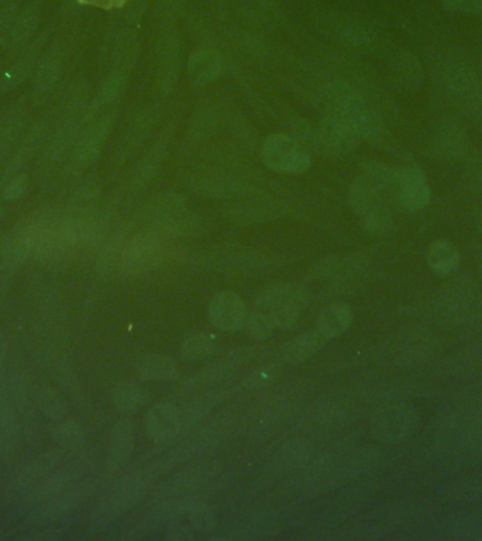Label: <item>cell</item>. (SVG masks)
<instances>
[{
	"instance_id": "6da1fadb",
	"label": "cell",
	"mask_w": 482,
	"mask_h": 541,
	"mask_svg": "<svg viewBox=\"0 0 482 541\" xmlns=\"http://www.w3.org/2000/svg\"><path fill=\"white\" fill-rule=\"evenodd\" d=\"M325 116L346 123L360 136L375 146L389 144V132L384 119L366 96L346 82L326 86L322 95Z\"/></svg>"
},
{
	"instance_id": "7a4b0ae2",
	"label": "cell",
	"mask_w": 482,
	"mask_h": 541,
	"mask_svg": "<svg viewBox=\"0 0 482 541\" xmlns=\"http://www.w3.org/2000/svg\"><path fill=\"white\" fill-rule=\"evenodd\" d=\"M161 475L163 474L154 463L123 477L96 506L89 530L94 533L103 532L117 518L136 508Z\"/></svg>"
},
{
	"instance_id": "3957f363",
	"label": "cell",
	"mask_w": 482,
	"mask_h": 541,
	"mask_svg": "<svg viewBox=\"0 0 482 541\" xmlns=\"http://www.w3.org/2000/svg\"><path fill=\"white\" fill-rule=\"evenodd\" d=\"M236 427V416L230 410H223L215 418L206 420L194 432L184 437V441L172 449L167 456L156 461L161 474L174 470L179 464L189 463L195 458L208 454L226 441Z\"/></svg>"
},
{
	"instance_id": "277c9868",
	"label": "cell",
	"mask_w": 482,
	"mask_h": 541,
	"mask_svg": "<svg viewBox=\"0 0 482 541\" xmlns=\"http://www.w3.org/2000/svg\"><path fill=\"white\" fill-rule=\"evenodd\" d=\"M389 198L370 179L360 175L350 186L349 202L351 209L360 219L363 229L374 237L391 236L395 232V219Z\"/></svg>"
},
{
	"instance_id": "5b68a950",
	"label": "cell",
	"mask_w": 482,
	"mask_h": 541,
	"mask_svg": "<svg viewBox=\"0 0 482 541\" xmlns=\"http://www.w3.org/2000/svg\"><path fill=\"white\" fill-rule=\"evenodd\" d=\"M439 85L461 115L482 123V77L470 65L444 62L439 68Z\"/></svg>"
},
{
	"instance_id": "8992f818",
	"label": "cell",
	"mask_w": 482,
	"mask_h": 541,
	"mask_svg": "<svg viewBox=\"0 0 482 541\" xmlns=\"http://www.w3.org/2000/svg\"><path fill=\"white\" fill-rule=\"evenodd\" d=\"M311 295L304 286L296 284H277L264 289L256 302L254 308L263 313L275 330L291 329L302 313L308 308Z\"/></svg>"
},
{
	"instance_id": "52a82bcc",
	"label": "cell",
	"mask_w": 482,
	"mask_h": 541,
	"mask_svg": "<svg viewBox=\"0 0 482 541\" xmlns=\"http://www.w3.org/2000/svg\"><path fill=\"white\" fill-rule=\"evenodd\" d=\"M370 264L361 254L323 258L313 268L312 278L335 294L353 295L366 284Z\"/></svg>"
},
{
	"instance_id": "ba28073f",
	"label": "cell",
	"mask_w": 482,
	"mask_h": 541,
	"mask_svg": "<svg viewBox=\"0 0 482 541\" xmlns=\"http://www.w3.org/2000/svg\"><path fill=\"white\" fill-rule=\"evenodd\" d=\"M254 358H256V348L253 346L234 348L188 378L179 388V394L189 398V396L199 394L206 389L232 384L233 379L241 371L246 370L253 363Z\"/></svg>"
},
{
	"instance_id": "9c48e42d",
	"label": "cell",
	"mask_w": 482,
	"mask_h": 541,
	"mask_svg": "<svg viewBox=\"0 0 482 541\" xmlns=\"http://www.w3.org/2000/svg\"><path fill=\"white\" fill-rule=\"evenodd\" d=\"M150 230L164 239H185L198 233V216L178 195H167L157 202L150 215Z\"/></svg>"
},
{
	"instance_id": "30bf717a",
	"label": "cell",
	"mask_w": 482,
	"mask_h": 541,
	"mask_svg": "<svg viewBox=\"0 0 482 541\" xmlns=\"http://www.w3.org/2000/svg\"><path fill=\"white\" fill-rule=\"evenodd\" d=\"M164 240L153 230L130 237L123 246L117 271L123 277L132 278L156 270L164 258Z\"/></svg>"
},
{
	"instance_id": "8fae6325",
	"label": "cell",
	"mask_w": 482,
	"mask_h": 541,
	"mask_svg": "<svg viewBox=\"0 0 482 541\" xmlns=\"http://www.w3.org/2000/svg\"><path fill=\"white\" fill-rule=\"evenodd\" d=\"M430 160L440 164H454L466 160L471 153L467 127L456 117H446L436 124L428 140Z\"/></svg>"
},
{
	"instance_id": "7c38bea8",
	"label": "cell",
	"mask_w": 482,
	"mask_h": 541,
	"mask_svg": "<svg viewBox=\"0 0 482 541\" xmlns=\"http://www.w3.org/2000/svg\"><path fill=\"white\" fill-rule=\"evenodd\" d=\"M264 164L277 174L299 175L311 168L306 147L289 134H273L263 144Z\"/></svg>"
},
{
	"instance_id": "4fadbf2b",
	"label": "cell",
	"mask_w": 482,
	"mask_h": 541,
	"mask_svg": "<svg viewBox=\"0 0 482 541\" xmlns=\"http://www.w3.org/2000/svg\"><path fill=\"white\" fill-rule=\"evenodd\" d=\"M302 137V144H311L312 148L332 157H343L353 153L360 144V136L346 123L333 117L325 116L316 129L309 127Z\"/></svg>"
},
{
	"instance_id": "5bb4252c",
	"label": "cell",
	"mask_w": 482,
	"mask_h": 541,
	"mask_svg": "<svg viewBox=\"0 0 482 541\" xmlns=\"http://www.w3.org/2000/svg\"><path fill=\"white\" fill-rule=\"evenodd\" d=\"M416 413L409 406L401 403L382 406L371 420V430L375 439L385 444H399L406 441L415 432Z\"/></svg>"
},
{
	"instance_id": "9a60e30c",
	"label": "cell",
	"mask_w": 482,
	"mask_h": 541,
	"mask_svg": "<svg viewBox=\"0 0 482 541\" xmlns=\"http://www.w3.org/2000/svg\"><path fill=\"white\" fill-rule=\"evenodd\" d=\"M240 387L236 385H223V387L206 389L189 396L187 402L181 406L182 410V439L189 433L201 427L203 423L215 415L220 406L225 405L230 398L237 394Z\"/></svg>"
},
{
	"instance_id": "2e32d148",
	"label": "cell",
	"mask_w": 482,
	"mask_h": 541,
	"mask_svg": "<svg viewBox=\"0 0 482 541\" xmlns=\"http://www.w3.org/2000/svg\"><path fill=\"white\" fill-rule=\"evenodd\" d=\"M439 305L446 309L449 319L468 322L482 310L480 288L468 277L453 279L439 292Z\"/></svg>"
},
{
	"instance_id": "e0dca14e",
	"label": "cell",
	"mask_w": 482,
	"mask_h": 541,
	"mask_svg": "<svg viewBox=\"0 0 482 541\" xmlns=\"http://www.w3.org/2000/svg\"><path fill=\"white\" fill-rule=\"evenodd\" d=\"M148 437L161 447L174 446L182 440V410L174 402H157L144 418Z\"/></svg>"
},
{
	"instance_id": "ac0fdd59",
	"label": "cell",
	"mask_w": 482,
	"mask_h": 541,
	"mask_svg": "<svg viewBox=\"0 0 482 541\" xmlns=\"http://www.w3.org/2000/svg\"><path fill=\"white\" fill-rule=\"evenodd\" d=\"M249 306L239 294L232 291L219 292L210 299L208 319L210 325L222 333H239L246 326Z\"/></svg>"
},
{
	"instance_id": "d6986e66",
	"label": "cell",
	"mask_w": 482,
	"mask_h": 541,
	"mask_svg": "<svg viewBox=\"0 0 482 541\" xmlns=\"http://www.w3.org/2000/svg\"><path fill=\"white\" fill-rule=\"evenodd\" d=\"M202 261L210 270L251 274V272L264 270L268 258L250 248L227 247L213 253H206Z\"/></svg>"
},
{
	"instance_id": "ffe728a7",
	"label": "cell",
	"mask_w": 482,
	"mask_h": 541,
	"mask_svg": "<svg viewBox=\"0 0 482 541\" xmlns=\"http://www.w3.org/2000/svg\"><path fill=\"white\" fill-rule=\"evenodd\" d=\"M44 0H29L20 5L15 19L10 24L8 37H6L5 51L16 53L32 43L33 37L39 30L43 19Z\"/></svg>"
},
{
	"instance_id": "44dd1931",
	"label": "cell",
	"mask_w": 482,
	"mask_h": 541,
	"mask_svg": "<svg viewBox=\"0 0 482 541\" xmlns=\"http://www.w3.org/2000/svg\"><path fill=\"white\" fill-rule=\"evenodd\" d=\"M432 199L428 177L418 165L399 168L398 203L409 212H419Z\"/></svg>"
},
{
	"instance_id": "7402d4cb",
	"label": "cell",
	"mask_w": 482,
	"mask_h": 541,
	"mask_svg": "<svg viewBox=\"0 0 482 541\" xmlns=\"http://www.w3.org/2000/svg\"><path fill=\"white\" fill-rule=\"evenodd\" d=\"M112 117L103 116L96 120L91 127L77 139V144L71 151V165L74 168H85L94 164L101 154L103 144L108 139L110 129H112Z\"/></svg>"
},
{
	"instance_id": "603a6c76",
	"label": "cell",
	"mask_w": 482,
	"mask_h": 541,
	"mask_svg": "<svg viewBox=\"0 0 482 541\" xmlns=\"http://www.w3.org/2000/svg\"><path fill=\"white\" fill-rule=\"evenodd\" d=\"M389 78L398 91L416 93L425 85V68L418 55L411 51H399L392 55L388 65Z\"/></svg>"
},
{
	"instance_id": "cb8c5ba5",
	"label": "cell",
	"mask_w": 482,
	"mask_h": 541,
	"mask_svg": "<svg viewBox=\"0 0 482 541\" xmlns=\"http://www.w3.org/2000/svg\"><path fill=\"white\" fill-rule=\"evenodd\" d=\"M136 444V426L130 416L115 423L110 432L106 464L110 472H119L129 464Z\"/></svg>"
},
{
	"instance_id": "d4e9b609",
	"label": "cell",
	"mask_w": 482,
	"mask_h": 541,
	"mask_svg": "<svg viewBox=\"0 0 482 541\" xmlns=\"http://www.w3.org/2000/svg\"><path fill=\"white\" fill-rule=\"evenodd\" d=\"M64 54L60 47H53L37 61L33 71V95L34 98L43 101L57 88L58 82L63 77Z\"/></svg>"
},
{
	"instance_id": "484cf974",
	"label": "cell",
	"mask_w": 482,
	"mask_h": 541,
	"mask_svg": "<svg viewBox=\"0 0 482 541\" xmlns=\"http://www.w3.org/2000/svg\"><path fill=\"white\" fill-rule=\"evenodd\" d=\"M40 47L41 40L37 39L33 44L30 43L29 46L13 53L15 55L0 75V89L3 92L13 91L26 79L32 77L37 61H39Z\"/></svg>"
},
{
	"instance_id": "4316f807",
	"label": "cell",
	"mask_w": 482,
	"mask_h": 541,
	"mask_svg": "<svg viewBox=\"0 0 482 541\" xmlns=\"http://www.w3.org/2000/svg\"><path fill=\"white\" fill-rule=\"evenodd\" d=\"M340 37L344 43L367 53L384 54L388 48V41L384 33L377 27L368 23L350 22L343 24Z\"/></svg>"
},
{
	"instance_id": "83f0119b",
	"label": "cell",
	"mask_w": 482,
	"mask_h": 541,
	"mask_svg": "<svg viewBox=\"0 0 482 541\" xmlns=\"http://www.w3.org/2000/svg\"><path fill=\"white\" fill-rule=\"evenodd\" d=\"M329 343L318 329L299 334L287 341L278 351V360L284 364H301L318 354Z\"/></svg>"
},
{
	"instance_id": "f1b7e54d",
	"label": "cell",
	"mask_w": 482,
	"mask_h": 541,
	"mask_svg": "<svg viewBox=\"0 0 482 541\" xmlns=\"http://www.w3.org/2000/svg\"><path fill=\"white\" fill-rule=\"evenodd\" d=\"M223 58L212 48H201L189 57L188 79L194 86L212 84L222 75Z\"/></svg>"
},
{
	"instance_id": "f546056e",
	"label": "cell",
	"mask_w": 482,
	"mask_h": 541,
	"mask_svg": "<svg viewBox=\"0 0 482 541\" xmlns=\"http://www.w3.org/2000/svg\"><path fill=\"white\" fill-rule=\"evenodd\" d=\"M46 134V120H39V122L34 123L30 129L26 130L22 140L17 144L13 153L10 154L6 175L24 171V168L27 167L29 161L32 160L33 155L37 153V150H39L41 146H43L44 140H46Z\"/></svg>"
},
{
	"instance_id": "4dcf8cb0",
	"label": "cell",
	"mask_w": 482,
	"mask_h": 541,
	"mask_svg": "<svg viewBox=\"0 0 482 541\" xmlns=\"http://www.w3.org/2000/svg\"><path fill=\"white\" fill-rule=\"evenodd\" d=\"M29 113L23 105H15L0 116V157H8L26 133Z\"/></svg>"
},
{
	"instance_id": "1f68e13d",
	"label": "cell",
	"mask_w": 482,
	"mask_h": 541,
	"mask_svg": "<svg viewBox=\"0 0 482 541\" xmlns=\"http://www.w3.org/2000/svg\"><path fill=\"white\" fill-rule=\"evenodd\" d=\"M134 371L146 381L170 382L179 378L177 363L171 357L158 353L140 354L134 360Z\"/></svg>"
},
{
	"instance_id": "d6a6232c",
	"label": "cell",
	"mask_w": 482,
	"mask_h": 541,
	"mask_svg": "<svg viewBox=\"0 0 482 541\" xmlns=\"http://www.w3.org/2000/svg\"><path fill=\"white\" fill-rule=\"evenodd\" d=\"M354 313L347 303L337 302L327 306L316 320V329L327 341L339 339L353 325Z\"/></svg>"
},
{
	"instance_id": "836d02e7",
	"label": "cell",
	"mask_w": 482,
	"mask_h": 541,
	"mask_svg": "<svg viewBox=\"0 0 482 541\" xmlns=\"http://www.w3.org/2000/svg\"><path fill=\"white\" fill-rule=\"evenodd\" d=\"M426 261L433 274L439 277H450L459 270L461 263V254L459 248L454 246L451 241L439 239L430 244L426 251Z\"/></svg>"
},
{
	"instance_id": "e575fe53",
	"label": "cell",
	"mask_w": 482,
	"mask_h": 541,
	"mask_svg": "<svg viewBox=\"0 0 482 541\" xmlns=\"http://www.w3.org/2000/svg\"><path fill=\"white\" fill-rule=\"evenodd\" d=\"M150 402V395L143 385L134 381L119 382L112 392L113 408L123 416L136 415Z\"/></svg>"
},
{
	"instance_id": "d590c367",
	"label": "cell",
	"mask_w": 482,
	"mask_h": 541,
	"mask_svg": "<svg viewBox=\"0 0 482 541\" xmlns=\"http://www.w3.org/2000/svg\"><path fill=\"white\" fill-rule=\"evenodd\" d=\"M284 213V209H281L277 203L257 202L234 210L232 217L241 225H254V223L274 222L285 216Z\"/></svg>"
},
{
	"instance_id": "8d00e7d4",
	"label": "cell",
	"mask_w": 482,
	"mask_h": 541,
	"mask_svg": "<svg viewBox=\"0 0 482 541\" xmlns=\"http://www.w3.org/2000/svg\"><path fill=\"white\" fill-rule=\"evenodd\" d=\"M363 175L370 179L375 186H378L382 192H385L389 198L398 201L399 168L373 161V163L364 165Z\"/></svg>"
},
{
	"instance_id": "74e56055",
	"label": "cell",
	"mask_w": 482,
	"mask_h": 541,
	"mask_svg": "<svg viewBox=\"0 0 482 541\" xmlns=\"http://www.w3.org/2000/svg\"><path fill=\"white\" fill-rule=\"evenodd\" d=\"M218 348V337L212 333H195L182 341L179 356L189 363L206 360Z\"/></svg>"
},
{
	"instance_id": "f35d334b",
	"label": "cell",
	"mask_w": 482,
	"mask_h": 541,
	"mask_svg": "<svg viewBox=\"0 0 482 541\" xmlns=\"http://www.w3.org/2000/svg\"><path fill=\"white\" fill-rule=\"evenodd\" d=\"M281 375V367L278 363L260 365L250 371L240 382V391L246 394H258L275 384Z\"/></svg>"
},
{
	"instance_id": "ab89813d",
	"label": "cell",
	"mask_w": 482,
	"mask_h": 541,
	"mask_svg": "<svg viewBox=\"0 0 482 541\" xmlns=\"http://www.w3.org/2000/svg\"><path fill=\"white\" fill-rule=\"evenodd\" d=\"M188 525L198 533L212 532L216 527V513L202 499H189L185 503L184 515Z\"/></svg>"
},
{
	"instance_id": "60d3db41",
	"label": "cell",
	"mask_w": 482,
	"mask_h": 541,
	"mask_svg": "<svg viewBox=\"0 0 482 541\" xmlns=\"http://www.w3.org/2000/svg\"><path fill=\"white\" fill-rule=\"evenodd\" d=\"M127 81V72L119 68L115 72L109 75L106 78V81L103 82L101 91H99L98 96H96L94 103H92L91 113H88V117L95 115L99 110L108 108L109 105H112L116 99H119L120 93L125 89Z\"/></svg>"
},
{
	"instance_id": "b9f144b4",
	"label": "cell",
	"mask_w": 482,
	"mask_h": 541,
	"mask_svg": "<svg viewBox=\"0 0 482 541\" xmlns=\"http://www.w3.org/2000/svg\"><path fill=\"white\" fill-rule=\"evenodd\" d=\"M16 419L5 389L0 388V454H8L16 443Z\"/></svg>"
},
{
	"instance_id": "7bdbcfd3",
	"label": "cell",
	"mask_w": 482,
	"mask_h": 541,
	"mask_svg": "<svg viewBox=\"0 0 482 541\" xmlns=\"http://www.w3.org/2000/svg\"><path fill=\"white\" fill-rule=\"evenodd\" d=\"M54 440L61 449L77 450L85 441L84 427L75 419L58 420L54 427Z\"/></svg>"
},
{
	"instance_id": "ee69618b",
	"label": "cell",
	"mask_w": 482,
	"mask_h": 541,
	"mask_svg": "<svg viewBox=\"0 0 482 541\" xmlns=\"http://www.w3.org/2000/svg\"><path fill=\"white\" fill-rule=\"evenodd\" d=\"M39 406L41 412L48 419L55 420V422L64 419L68 413V403L63 398V395L58 394L55 389L50 387L41 388L39 392Z\"/></svg>"
},
{
	"instance_id": "f6af8a7d",
	"label": "cell",
	"mask_w": 482,
	"mask_h": 541,
	"mask_svg": "<svg viewBox=\"0 0 482 541\" xmlns=\"http://www.w3.org/2000/svg\"><path fill=\"white\" fill-rule=\"evenodd\" d=\"M247 334L251 339L261 341L267 340L275 332V327L270 320L263 315V313L258 312V310L253 309L247 317L246 326H244Z\"/></svg>"
},
{
	"instance_id": "bcb514c9",
	"label": "cell",
	"mask_w": 482,
	"mask_h": 541,
	"mask_svg": "<svg viewBox=\"0 0 482 541\" xmlns=\"http://www.w3.org/2000/svg\"><path fill=\"white\" fill-rule=\"evenodd\" d=\"M27 185H29V181H27V175L24 171L6 175L2 182V192L0 194H2V198L6 202H16L26 194Z\"/></svg>"
},
{
	"instance_id": "7dc6e473",
	"label": "cell",
	"mask_w": 482,
	"mask_h": 541,
	"mask_svg": "<svg viewBox=\"0 0 482 541\" xmlns=\"http://www.w3.org/2000/svg\"><path fill=\"white\" fill-rule=\"evenodd\" d=\"M442 5L447 12L482 16V0H442Z\"/></svg>"
},
{
	"instance_id": "c3c4849f",
	"label": "cell",
	"mask_w": 482,
	"mask_h": 541,
	"mask_svg": "<svg viewBox=\"0 0 482 541\" xmlns=\"http://www.w3.org/2000/svg\"><path fill=\"white\" fill-rule=\"evenodd\" d=\"M467 181L475 191L482 192V150L468 155Z\"/></svg>"
},
{
	"instance_id": "681fc988",
	"label": "cell",
	"mask_w": 482,
	"mask_h": 541,
	"mask_svg": "<svg viewBox=\"0 0 482 541\" xmlns=\"http://www.w3.org/2000/svg\"><path fill=\"white\" fill-rule=\"evenodd\" d=\"M164 539L174 541L191 540L194 539V533H192L191 526L182 525V523L174 520V522H171L170 526L167 527Z\"/></svg>"
},
{
	"instance_id": "f907efd6",
	"label": "cell",
	"mask_w": 482,
	"mask_h": 541,
	"mask_svg": "<svg viewBox=\"0 0 482 541\" xmlns=\"http://www.w3.org/2000/svg\"><path fill=\"white\" fill-rule=\"evenodd\" d=\"M82 5L95 6L105 10L119 9L127 2V0H78Z\"/></svg>"
},
{
	"instance_id": "816d5d0a",
	"label": "cell",
	"mask_w": 482,
	"mask_h": 541,
	"mask_svg": "<svg viewBox=\"0 0 482 541\" xmlns=\"http://www.w3.org/2000/svg\"><path fill=\"white\" fill-rule=\"evenodd\" d=\"M12 270L13 267L12 260H10L8 240H6V237H2V239H0V274Z\"/></svg>"
},
{
	"instance_id": "f5cc1de1",
	"label": "cell",
	"mask_w": 482,
	"mask_h": 541,
	"mask_svg": "<svg viewBox=\"0 0 482 541\" xmlns=\"http://www.w3.org/2000/svg\"><path fill=\"white\" fill-rule=\"evenodd\" d=\"M6 358H8V341H6L3 333L0 332V367L5 364Z\"/></svg>"
},
{
	"instance_id": "db71d44e",
	"label": "cell",
	"mask_w": 482,
	"mask_h": 541,
	"mask_svg": "<svg viewBox=\"0 0 482 541\" xmlns=\"http://www.w3.org/2000/svg\"><path fill=\"white\" fill-rule=\"evenodd\" d=\"M477 268H478V272H480V277L482 279V251L477 256Z\"/></svg>"
},
{
	"instance_id": "11a10c76",
	"label": "cell",
	"mask_w": 482,
	"mask_h": 541,
	"mask_svg": "<svg viewBox=\"0 0 482 541\" xmlns=\"http://www.w3.org/2000/svg\"><path fill=\"white\" fill-rule=\"evenodd\" d=\"M477 229L480 230V233L482 234V215L478 216Z\"/></svg>"
},
{
	"instance_id": "9f6ffc18",
	"label": "cell",
	"mask_w": 482,
	"mask_h": 541,
	"mask_svg": "<svg viewBox=\"0 0 482 541\" xmlns=\"http://www.w3.org/2000/svg\"><path fill=\"white\" fill-rule=\"evenodd\" d=\"M0 192H2V182H0Z\"/></svg>"
}]
</instances>
